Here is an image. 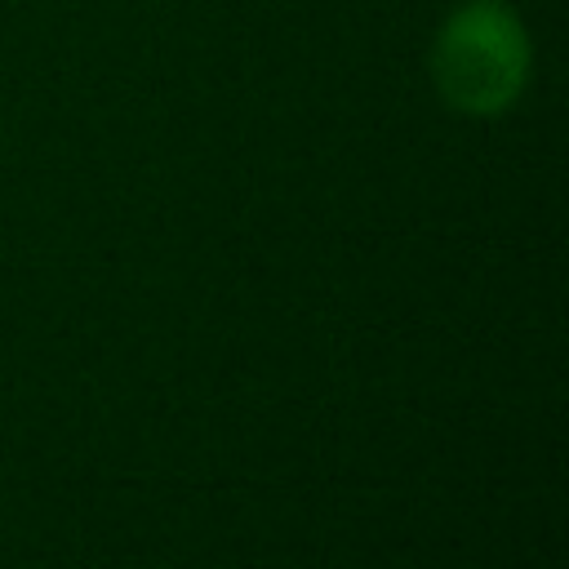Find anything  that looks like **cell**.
I'll return each mask as SVG.
<instances>
[{"instance_id": "obj_1", "label": "cell", "mask_w": 569, "mask_h": 569, "mask_svg": "<svg viewBox=\"0 0 569 569\" xmlns=\"http://www.w3.org/2000/svg\"><path fill=\"white\" fill-rule=\"evenodd\" d=\"M440 80L462 107H498L520 80V40L502 13H467L440 44Z\"/></svg>"}]
</instances>
